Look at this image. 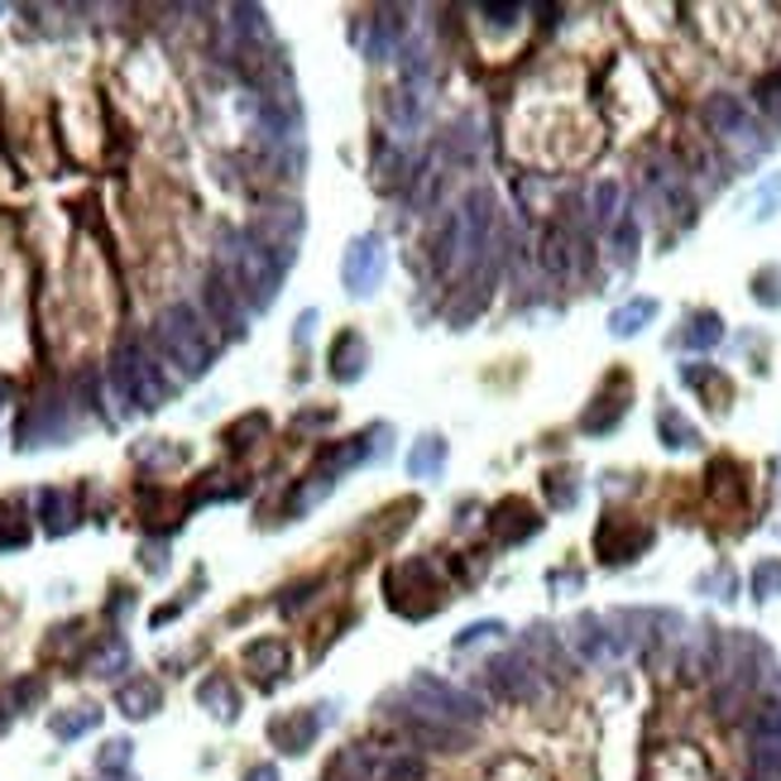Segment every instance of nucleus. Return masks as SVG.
Masks as SVG:
<instances>
[{"label":"nucleus","instance_id":"obj_30","mask_svg":"<svg viewBox=\"0 0 781 781\" xmlns=\"http://www.w3.org/2000/svg\"><path fill=\"white\" fill-rule=\"evenodd\" d=\"M781 273L777 269H768V273H758V283H753V293H758V302H768V308H781Z\"/></svg>","mask_w":781,"mask_h":781},{"label":"nucleus","instance_id":"obj_13","mask_svg":"<svg viewBox=\"0 0 781 781\" xmlns=\"http://www.w3.org/2000/svg\"><path fill=\"white\" fill-rule=\"evenodd\" d=\"M288 643L283 638H259V643H250L244 647V667H250L254 676H259V686H273L279 676L288 671Z\"/></svg>","mask_w":781,"mask_h":781},{"label":"nucleus","instance_id":"obj_21","mask_svg":"<svg viewBox=\"0 0 781 781\" xmlns=\"http://www.w3.org/2000/svg\"><path fill=\"white\" fill-rule=\"evenodd\" d=\"M441 466H446V441L441 437L413 441V451H408V475H413V480H427V475H437Z\"/></svg>","mask_w":781,"mask_h":781},{"label":"nucleus","instance_id":"obj_33","mask_svg":"<svg viewBox=\"0 0 781 781\" xmlns=\"http://www.w3.org/2000/svg\"><path fill=\"white\" fill-rule=\"evenodd\" d=\"M499 633H503L499 618H489V624H470V628L456 638V647H470V643H480V638H499Z\"/></svg>","mask_w":781,"mask_h":781},{"label":"nucleus","instance_id":"obj_1","mask_svg":"<svg viewBox=\"0 0 781 781\" xmlns=\"http://www.w3.org/2000/svg\"><path fill=\"white\" fill-rule=\"evenodd\" d=\"M154 345H158V360L178 369L183 379H197V374L211 365L207 326H201V316H197L192 308H187V302H173V308H168L164 316H158Z\"/></svg>","mask_w":781,"mask_h":781},{"label":"nucleus","instance_id":"obj_24","mask_svg":"<svg viewBox=\"0 0 781 781\" xmlns=\"http://www.w3.org/2000/svg\"><path fill=\"white\" fill-rule=\"evenodd\" d=\"M719 336H725V322H719L715 312H696V316L686 322V336H681V341L690 345V351H710Z\"/></svg>","mask_w":781,"mask_h":781},{"label":"nucleus","instance_id":"obj_18","mask_svg":"<svg viewBox=\"0 0 781 781\" xmlns=\"http://www.w3.org/2000/svg\"><path fill=\"white\" fill-rule=\"evenodd\" d=\"M575 643H581L585 662H604V657H618V653H624V643H618L614 633H604L600 618H581V633H575Z\"/></svg>","mask_w":781,"mask_h":781},{"label":"nucleus","instance_id":"obj_40","mask_svg":"<svg viewBox=\"0 0 781 781\" xmlns=\"http://www.w3.org/2000/svg\"><path fill=\"white\" fill-rule=\"evenodd\" d=\"M0 403H6V384H0Z\"/></svg>","mask_w":781,"mask_h":781},{"label":"nucleus","instance_id":"obj_14","mask_svg":"<svg viewBox=\"0 0 781 781\" xmlns=\"http://www.w3.org/2000/svg\"><path fill=\"white\" fill-rule=\"evenodd\" d=\"M115 705H121L125 719H149V715H158V705H164V690H158V681H149V676H135V681L121 686Z\"/></svg>","mask_w":781,"mask_h":781},{"label":"nucleus","instance_id":"obj_27","mask_svg":"<svg viewBox=\"0 0 781 781\" xmlns=\"http://www.w3.org/2000/svg\"><path fill=\"white\" fill-rule=\"evenodd\" d=\"M781 595V561H758L753 566V600H777Z\"/></svg>","mask_w":781,"mask_h":781},{"label":"nucleus","instance_id":"obj_28","mask_svg":"<svg viewBox=\"0 0 781 781\" xmlns=\"http://www.w3.org/2000/svg\"><path fill=\"white\" fill-rule=\"evenodd\" d=\"M753 768L762 781H781V743H753Z\"/></svg>","mask_w":781,"mask_h":781},{"label":"nucleus","instance_id":"obj_22","mask_svg":"<svg viewBox=\"0 0 781 781\" xmlns=\"http://www.w3.org/2000/svg\"><path fill=\"white\" fill-rule=\"evenodd\" d=\"M398 34H403V24L394 20V14H379V20H369V39H365V53H369V63H384V58L394 53Z\"/></svg>","mask_w":781,"mask_h":781},{"label":"nucleus","instance_id":"obj_11","mask_svg":"<svg viewBox=\"0 0 781 781\" xmlns=\"http://www.w3.org/2000/svg\"><path fill=\"white\" fill-rule=\"evenodd\" d=\"M369 365V345L360 331H341L336 345H331V379L336 384H355Z\"/></svg>","mask_w":781,"mask_h":781},{"label":"nucleus","instance_id":"obj_35","mask_svg":"<svg viewBox=\"0 0 781 781\" xmlns=\"http://www.w3.org/2000/svg\"><path fill=\"white\" fill-rule=\"evenodd\" d=\"M777 201H781V178H772V187H762V201H758V216L768 221V216L777 211Z\"/></svg>","mask_w":781,"mask_h":781},{"label":"nucleus","instance_id":"obj_26","mask_svg":"<svg viewBox=\"0 0 781 781\" xmlns=\"http://www.w3.org/2000/svg\"><path fill=\"white\" fill-rule=\"evenodd\" d=\"M657 423H662V441H667L671 451H686V446H696V441H700V431L690 427L681 413H671V408H662Z\"/></svg>","mask_w":781,"mask_h":781},{"label":"nucleus","instance_id":"obj_15","mask_svg":"<svg viewBox=\"0 0 781 781\" xmlns=\"http://www.w3.org/2000/svg\"><path fill=\"white\" fill-rule=\"evenodd\" d=\"M39 513H43V528H49L53 538H63V532L77 528V499H72L67 489H39Z\"/></svg>","mask_w":781,"mask_h":781},{"label":"nucleus","instance_id":"obj_17","mask_svg":"<svg viewBox=\"0 0 781 781\" xmlns=\"http://www.w3.org/2000/svg\"><path fill=\"white\" fill-rule=\"evenodd\" d=\"M96 725H101V710H96V705H72V710H63V715H53V719H49L53 739H63V743L82 739V733H92Z\"/></svg>","mask_w":781,"mask_h":781},{"label":"nucleus","instance_id":"obj_19","mask_svg":"<svg viewBox=\"0 0 781 781\" xmlns=\"http://www.w3.org/2000/svg\"><path fill=\"white\" fill-rule=\"evenodd\" d=\"M197 700L207 705V710H211L216 719H221V725H230V719L240 715V700H236V690H230V681H226V676H211V681H201Z\"/></svg>","mask_w":781,"mask_h":781},{"label":"nucleus","instance_id":"obj_6","mask_svg":"<svg viewBox=\"0 0 781 781\" xmlns=\"http://www.w3.org/2000/svg\"><path fill=\"white\" fill-rule=\"evenodd\" d=\"M456 216H460V250H466V259H480L489 244V230H494V201H489V192L475 187Z\"/></svg>","mask_w":781,"mask_h":781},{"label":"nucleus","instance_id":"obj_4","mask_svg":"<svg viewBox=\"0 0 781 781\" xmlns=\"http://www.w3.org/2000/svg\"><path fill=\"white\" fill-rule=\"evenodd\" d=\"M403 696H408L413 705V719H437V725H475L480 719V700L466 696V690H456V686H446L437 681V676H427V671H417L408 686H403Z\"/></svg>","mask_w":781,"mask_h":781},{"label":"nucleus","instance_id":"obj_23","mask_svg":"<svg viewBox=\"0 0 781 781\" xmlns=\"http://www.w3.org/2000/svg\"><path fill=\"white\" fill-rule=\"evenodd\" d=\"M29 542V523L24 509L14 499H0V552H14V546Z\"/></svg>","mask_w":781,"mask_h":781},{"label":"nucleus","instance_id":"obj_29","mask_svg":"<svg viewBox=\"0 0 781 781\" xmlns=\"http://www.w3.org/2000/svg\"><path fill=\"white\" fill-rule=\"evenodd\" d=\"M753 743H781V705H768L753 719Z\"/></svg>","mask_w":781,"mask_h":781},{"label":"nucleus","instance_id":"obj_38","mask_svg":"<svg viewBox=\"0 0 781 781\" xmlns=\"http://www.w3.org/2000/svg\"><path fill=\"white\" fill-rule=\"evenodd\" d=\"M244 781H279V768H269V762H259V768L244 772Z\"/></svg>","mask_w":781,"mask_h":781},{"label":"nucleus","instance_id":"obj_9","mask_svg":"<svg viewBox=\"0 0 781 781\" xmlns=\"http://www.w3.org/2000/svg\"><path fill=\"white\" fill-rule=\"evenodd\" d=\"M326 725V715H312V710H293V715H283V719H273L269 725V739L279 743V753H308V748L316 743V733H322Z\"/></svg>","mask_w":781,"mask_h":781},{"label":"nucleus","instance_id":"obj_32","mask_svg":"<svg viewBox=\"0 0 781 781\" xmlns=\"http://www.w3.org/2000/svg\"><path fill=\"white\" fill-rule=\"evenodd\" d=\"M614 207H618V183H600L595 187V216H600V221H610Z\"/></svg>","mask_w":781,"mask_h":781},{"label":"nucleus","instance_id":"obj_12","mask_svg":"<svg viewBox=\"0 0 781 781\" xmlns=\"http://www.w3.org/2000/svg\"><path fill=\"white\" fill-rule=\"evenodd\" d=\"M494 542L499 546H513V542H523V538H532V532L542 528V518L528 509V503H518V499H503L499 509H494Z\"/></svg>","mask_w":781,"mask_h":781},{"label":"nucleus","instance_id":"obj_8","mask_svg":"<svg viewBox=\"0 0 781 781\" xmlns=\"http://www.w3.org/2000/svg\"><path fill=\"white\" fill-rule=\"evenodd\" d=\"M201 298H207V312L216 316V326H226L230 336H240V331H244V298H240V288L230 283L221 269H216L211 279H207Z\"/></svg>","mask_w":781,"mask_h":781},{"label":"nucleus","instance_id":"obj_37","mask_svg":"<svg viewBox=\"0 0 781 781\" xmlns=\"http://www.w3.org/2000/svg\"><path fill=\"white\" fill-rule=\"evenodd\" d=\"M618 244H624V250H618V254H633V244H638V226H633V221L618 226Z\"/></svg>","mask_w":781,"mask_h":781},{"label":"nucleus","instance_id":"obj_5","mask_svg":"<svg viewBox=\"0 0 781 781\" xmlns=\"http://www.w3.org/2000/svg\"><path fill=\"white\" fill-rule=\"evenodd\" d=\"M388 273V250L379 236H355L351 250H345V264H341V283L351 298H369L374 288L384 283Z\"/></svg>","mask_w":781,"mask_h":781},{"label":"nucleus","instance_id":"obj_39","mask_svg":"<svg viewBox=\"0 0 781 781\" xmlns=\"http://www.w3.org/2000/svg\"><path fill=\"white\" fill-rule=\"evenodd\" d=\"M312 326H316V312H302V316H298V341H308Z\"/></svg>","mask_w":781,"mask_h":781},{"label":"nucleus","instance_id":"obj_3","mask_svg":"<svg viewBox=\"0 0 781 781\" xmlns=\"http://www.w3.org/2000/svg\"><path fill=\"white\" fill-rule=\"evenodd\" d=\"M111 384H115V394H121L129 408H144V413L164 408V398H168V384L158 379V365L144 355V345H135V341H125L121 351H115Z\"/></svg>","mask_w":781,"mask_h":781},{"label":"nucleus","instance_id":"obj_16","mask_svg":"<svg viewBox=\"0 0 781 781\" xmlns=\"http://www.w3.org/2000/svg\"><path fill=\"white\" fill-rule=\"evenodd\" d=\"M653 316H657V298H633V302H624V308L610 316V331L618 341H628V336H638Z\"/></svg>","mask_w":781,"mask_h":781},{"label":"nucleus","instance_id":"obj_7","mask_svg":"<svg viewBox=\"0 0 781 781\" xmlns=\"http://www.w3.org/2000/svg\"><path fill=\"white\" fill-rule=\"evenodd\" d=\"M485 676H489V686H494V696H503V700H538V690H542L523 657H494L485 667Z\"/></svg>","mask_w":781,"mask_h":781},{"label":"nucleus","instance_id":"obj_36","mask_svg":"<svg viewBox=\"0 0 781 781\" xmlns=\"http://www.w3.org/2000/svg\"><path fill=\"white\" fill-rule=\"evenodd\" d=\"M480 14H489V20H494V24H513L523 10H518V6H485Z\"/></svg>","mask_w":781,"mask_h":781},{"label":"nucleus","instance_id":"obj_25","mask_svg":"<svg viewBox=\"0 0 781 781\" xmlns=\"http://www.w3.org/2000/svg\"><path fill=\"white\" fill-rule=\"evenodd\" d=\"M129 758H135V743H129V739H106V743H101V753H96V772L101 777H121V772H129Z\"/></svg>","mask_w":781,"mask_h":781},{"label":"nucleus","instance_id":"obj_31","mask_svg":"<svg viewBox=\"0 0 781 781\" xmlns=\"http://www.w3.org/2000/svg\"><path fill=\"white\" fill-rule=\"evenodd\" d=\"M39 696H43V681H39V676H29V681H14V686H10V705H14V710L34 705Z\"/></svg>","mask_w":781,"mask_h":781},{"label":"nucleus","instance_id":"obj_20","mask_svg":"<svg viewBox=\"0 0 781 781\" xmlns=\"http://www.w3.org/2000/svg\"><path fill=\"white\" fill-rule=\"evenodd\" d=\"M86 671L101 676V681H111V676L129 671V643L125 638H106V647H96L92 662H86Z\"/></svg>","mask_w":781,"mask_h":781},{"label":"nucleus","instance_id":"obj_34","mask_svg":"<svg viewBox=\"0 0 781 781\" xmlns=\"http://www.w3.org/2000/svg\"><path fill=\"white\" fill-rule=\"evenodd\" d=\"M546 489H552V503H561V509H571L575 494H581L575 485H561V475H552V485H546Z\"/></svg>","mask_w":781,"mask_h":781},{"label":"nucleus","instance_id":"obj_10","mask_svg":"<svg viewBox=\"0 0 781 781\" xmlns=\"http://www.w3.org/2000/svg\"><path fill=\"white\" fill-rule=\"evenodd\" d=\"M705 115H710L715 135H725V139H753V135H758L753 115H748V106H743L739 96H710Z\"/></svg>","mask_w":781,"mask_h":781},{"label":"nucleus","instance_id":"obj_2","mask_svg":"<svg viewBox=\"0 0 781 781\" xmlns=\"http://www.w3.org/2000/svg\"><path fill=\"white\" fill-rule=\"evenodd\" d=\"M283 269H288V254L269 250V244L259 240V236H250V240H240V244H236V264L221 269V273L240 288V298H250L254 308H269L273 293H279Z\"/></svg>","mask_w":781,"mask_h":781}]
</instances>
